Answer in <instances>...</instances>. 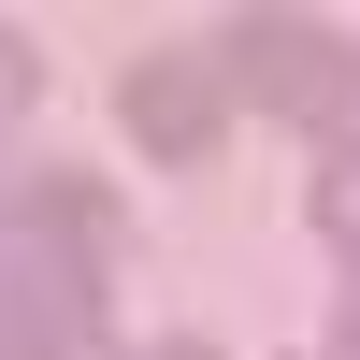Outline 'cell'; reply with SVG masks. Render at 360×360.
<instances>
[{"mask_svg": "<svg viewBox=\"0 0 360 360\" xmlns=\"http://www.w3.org/2000/svg\"><path fill=\"white\" fill-rule=\"evenodd\" d=\"M130 360H217V346H202V332H159V346H130Z\"/></svg>", "mask_w": 360, "mask_h": 360, "instance_id": "8992f818", "label": "cell"}, {"mask_svg": "<svg viewBox=\"0 0 360 360\" xmlns=\"http://www.w3.org/2000/svg\"><path fill=\"white\" fill-rule=\"evenodd\" d=\"M29 101H44V58H29V44H15V29H0V144H15V130H29Z\"/></svg>", "mask_w": 360, "mask_h": 360, "instance_id": "5b68a950", "label": "cell"}, {"mask_svg": "<svg viewBox=\"0 0 360 360\" xmlns=\"http://www.w3.org/2000/svg\"><path fill=\"white\" fill-rule=\"evenodd\" d=\"M115 130H130L159 173H202V159H217V130H231V72H217V44H159V58H130V72H115Z\"/></svg>", "mask_w": 360, "mask_h": 360, "instance_id": "3957f363", "label": "cell"}, {"mask_svg": "<svg viewBox=\"0 0 360 360\" xmlns=\"http://www.w3.org/2000/svg\"><path fill=\"white\" fill-rule=\"evenodd\" d=\"M86 332H101L86 259L44 217H0V360H86Z\"/></svg>", "mask_w": 360, "mask_h": 360, "instance_id": "7a4b0ae2", "label": "cell"}, {"mask_svg": "<svg viewBox=\"0 0 360 360\" xmlns=\"http://www.w3.org/2000/svg\"><path fill=\"white\" fill-rule=\"evenodd\" d=\"M217 72H231V101H259V115H303V130H360V44L346 29H317V15H245V29H217Z\"/></svg>", "mask_w": 360, "mask_h": 360, "instance_id": "6da1fadb", "label": "cell"}, {"mask_svg": "<svg viewBox=\"0 0 360 360\" xmlns=\"http://www.w3.org/2000/svg\"><path fill=\"white\" fill-rule=\"evenodd\" d=\"M317 231L360 259V144H332V173H317Z\"/></svg>", "mask_w": 360, "mask_h": 360, "instance_id": "277c9868", "label": "cell"}]
</instances>
